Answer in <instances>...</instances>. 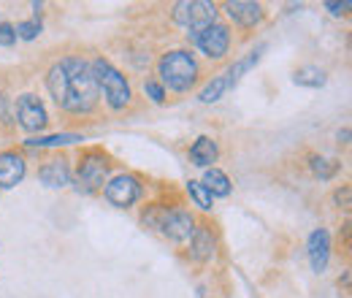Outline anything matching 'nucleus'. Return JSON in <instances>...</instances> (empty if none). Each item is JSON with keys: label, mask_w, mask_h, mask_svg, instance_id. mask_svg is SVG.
Masks as SVG:
<instances>
[{"label": "nucleus", "mask_w": 352, "mask_h": 298, "mask_svg": "<svg viewBox=\"0 0 352 298\" xmlns=\"http://www.w3.org/2000/svg\"><path fill=\"white\" fill-rule=\"evenodd\" d=\"M160 220L155 222V228L163 231V236H168L171 242H187L195 233V220L190 212L182 209H171V212H157Z\"/></svg>", "instance_id": "nucleus-5"}, {"label": "nucleus", "mask_w": 352, "mask_h": 298, "mask_svg": "<svg viewBox=\"0 0 352 298\" xmlns=\"http://www.w3.org/2000/svg\"><path fill=\"white\" fill-rule=\"evenodd\" d=\"M328 257H331V233L325 228H317L309 236V263L317 274H322L328 268Z\"/></svg>", "instance_id": "nucleus-10"}, {"label": "nucleus", "mask_w": 352, "mask_h": 298, "mask_svg": "<svg viewBox=\"0 0 352 298\" xmlns=\"http://www.w3.org/2000/svg\"><path fill=\"white\" fill-rule=\"evenodd\" d=\"M201 184H204V187L212 193V198H214V195L225 198V195L230 193V179H228V176H225L220 169H209V171H206Z\"/></svg>", "instance_id": "nucleus-16"}, {"label": "nucleus", "mask_w": 352, "mask_h": 298, "mask_svg": "<svg viewBox=\"0 0 352 298\" xmlns=\"http://www.w3.org/2000/svg\"><path fill=\"white\" fill-rule=\"evenodd\" d=\"M16 117L25 130H41L46 125V109L36 95H19L16 98Z\"/></svg>", "instance_id": "nucleus-8"}, {"label": "nucleus", "mask_w": 352, "mask_h": 298, "mask_svg": "<svg viewBox=\"0 0 352 298\" xmlns=\"http://www.w3.org/2000/svg\"><path fill=\"white\" fill-rule=\"evenodd\" d=\"M293 82L301 87H322L325 85V74L320 68H314V65H307V68H298L296 71Z\"/></svg>", "instance_id": "nucleus-19"}, {"label": "nucleus", "mask_w": 352, "mask_h": 298, "mask_svg": "<svg viewBox=\"0 0 352 298\" xmlns=\"http://www.w3.org/2000/svg\"><path fill=\"white\" fill-rule=\"evenodd\" d=\"M89 68H92L95 85H98V89H103L111 109H125L131 103V87L109 60H95V63H89Z\"/></svg>", "instance_id": "nucleus-3"}, {"label": "nucleus", "mask_w": 352, "mask_h": 298, "mask_svg": "<svg viewBox=\"0 0 352 298\" xmlns=\"http://www.w3.org/2000/svg\"><path fill=\"white\" fill-rule=\"evenodd\" d=\"M228 89H230L228 76H217V79H212L209 85L204 87V92H201V103H214V100H220Z\"/></svg>", "instance_id": "nucleus-20"}, {"label": "nucleus", "mask_w": 352, "mask_h": 298, "mask_svg": "<svg viewBox=\"0 0 352 298\" xmlns=\"http://www.w3.org/2000/svg\"><path fill=\"white\" fill-rule=\"evenodd\" d=\"M336 201H339V204H344V206H350V187L339 190V193H336Z\"/></svg>", "instance_id": "nucleus-27"}, {"label": "nucleus", "mask_w": 352, "mask_h": 298, "mask_svg": "<svg viewBox=\"0 0 352 298\" xmlns=\"http://www.w3.org/2000/svg\"><path fill=\"white\" fill-rule=\"evenodd\" d=\"M79 141L85 138L76 133H60V136H44V138H28L25 144L33 149H44V147H65V144H79Z\"/></svg>", "instance_id": "nucleus-17"}, {"label": "nucleus", "mask_w": 352, "mask_h": 298, "mask_svg": "<svg viewBox=\"0 0 352 298\" xmlns=\"http://www.w3.org/2000/svg\"><path fill=\"white\" fill-rule=\"evenodd\" d=\"M103 182H106V160L98 152H89L79 163V184L89 193V190L103 187Z\"/></svg>", "instance_id": "nucleus-9"}, {"label": "nucleus", "mask_w": 352, "mask_h": 298, "mask_svg": "<svg viewBox=\"0 0 352 298\" xmlns=\"http://www.w3.org/2000/svg\"><path fill=\"white\" fill-rule=\"evenodd\" d=\"M190 160H192L195 166H201V169L212 166V163L217 160V144H214L209 136H201V138L190 147Z\"/></svg>", "instance_id": "nucleus-13"}, {"label": "nucleus", "mask_w": 352, "mask_h": 298, "mask_svg": "<svg viewBox=\"0 0 352 298\" xmlns=\"http://www.w3.org/2000/svg\"><path fill=\"white\" fill-rule=\"evenodd\" d=\"M38 176H41V182H44L46 187H65V184L71 182V171L65 166V160H52V163H46L44 169L38 171Z\"/></svg>", "instance_id": "nucleus-15"}, {"label": "nucleus", "mask_w": 352, "mask_h": 298, "mask_svg": "<svg viewBox=\"0 0 352 298\" xmlns=\"http://www.w3.org/2000/svg\"><path fill=\"white\" fill-rule=\"evenodd\" d=\"M14 30H16V36H19V39L33 41V39L41 33V22H38V19H33V22H19Z\"/></svg>", "instance_id": "nucleus-23"}, {"label": "nucleus", "mask_w": 352, "mask_h": 298, "mask_svg": "<svg viewBox=\"0 0 352 298\" xmlns=\"http://www.w3.org/2000/svg\"><path fill=\"white\" fill-rule=\"evenodd\" d=\"M174 19L190 33H198L217 22V8L206 0H182L174 6Z\"/></svg>", "instance_id": "nucleus-4"}, {"label": "nucleus", "mask_w": 352, "mask_h": 298, "mask_svg": "<svg viewBox=\"0 0 352 298\" xmlns=\"http://www.w3.org/2000/svg\"><path fill=\"white\" fill-rule=\"evenodd\" d=\"M16 41V30L11 25H0V46H11Z\"/></svg>", "instance_id": "nucleus-25"}, {"label": "nucleus", "mask_w": 352, "mask_h": 298, "mask_svg": "<svg viewBox=\"0 0 352 298\" xmlns=\"http://www.w3.org/2000/svg\"><path fill=\"white\" fill-rule=\"evenodd\" d=\"M190 255L195 257V260H209V257L214 255V236H212V231L195 228V233L190 239Z\"/></svg>", "instance_id": "nucleus-14"}, {"label": "nucleus", "mask_w": 352, "mask_h": 298, "mask_svg": "<svg viewBox=\"0 0 352 298\" xmlns=\"http://www.w3.org/2000/svg\"><path fill=\"white\" fill-rule=\"evenodd\" d=\"M325 8L331 11V14H344V11H350V3H325Z\"/></svg>", "instance_id": "nucleus-26"}, {"label": "nucleus", "mask_w": 352, "mask_h": 298, "mask_svg": "<svg viewBox=\"0 0 352 298\" xmlns=\"http://www.w3.org/2000/svg\"><path fill=\"white\" fill-rule=\"evenodd\" d=\"M46 87L57 100V106H63L71 114H87L98 103V85H95L92 68L79 57H68L52 65Z\"/></svg>", "instance_id": "nucleus-1"}, {"label": "nucleus", "mask_w": 352, "mask_h": 298, "mask_svg": "<svg viewBox=\"0 0 352 298\" xmlns=\"http://www.w3.org/2000/svg\"><path fill=\"white\" fill-rule=\"evenodd\" d=\"M187 193H190V198L195 201V206H201L204 212L212 209V193H209L198 179H190V182H187Z\"/></svg>", "instance_id": "nucleus-21"}, {"label": "nucleus", "mask_w": 352, "mask_h": 298, "mask_svg": "<svg viewBox=\"0 0 352 298\" xmlns=\"http://www.w3.org/2000/svg\"><path fill=\"white\" fill-rule=\"evenodd\" d=\"M25 179V160L16 152H0V187H16Z\"/></svg>", "instance_id": "nucleus-12"}, {"label": "nucleus", "mask_w": 352, "mask_h": 298, "mask_svg": "<svg viewBox=\"0 0 352 298\" xmlns=\"http://www.w3.org/2000/svg\"><path fill=\"white\" fill-rule=\"evenodd\" d=\"M138 195H141V184H138V179L131 176V173H120V176H114V179L106 184V198H109V204H114V206H120V209L133 206V204L138 201Z\"/></svg>", "instance_id": "nucleus-6"}, {"label": "nucleus", "mask_w": 352, "mask_h": 298, "mask_svg": "<svg viewBox=\"0 0 352 298\" xmlns=\"http://www.w3.org/2000/svg\"><path fill=\"white\" fill-rule=\"evenodd\" d=\"M311 171H314L320 179H331V176L339 171V163H336V160H322V158H314V160H311Z\"/></svg>", "instance_id": "nucleus-22"}, {"label": "nucleus", "mask_w": 352, "mask_h": 298, "mask_svg": "<svg viewBox=\"0 0 352 298\" xmlns=\"http://www.w3.org/2000/svg\"><path fill=\"white\" fill-rule=\"evenodd\" d=\"M190 39L198 43V49L206 54V57H222L225 52H228V43H230V33H228V28L225 25H209V28H204V30H198V33H190Z\"/></svg>", "instance_id": "nucleus-7"}, {"label": "nucleus", "mask_w": 352, "mask_h": 298, "mask_svg": "<svg viewBox=\"0 0 352 298\" xmlns=\"http://www.w3.org/2000/svg\"><path fill=\"white\" fill-rule=\"evenodd\" d=\"M225 11H228V17H230L236 25H241V28H252V25H258V22L263 19L261 3H250V0H230V3L225 6Z\"/></svg>", "instance_id": "nucleus-11"}, {"label": "nucleus", "mask_w": 352, "mask_h": 298, "mask_svg": "<svg viewBox=\"0 0 352 298\" xmlns=\"http://www.w3.org/2000/svg\"><path fill=\"white\" fill-rule=\"evenodd\" d=\"M263 49L265 46H258V49H255V52H250L244 60H239L236 65H230V71H228V82H230V87L236 85V82H239V79H241V76H244V74H247V71L261 60V52H263Z\"/></svg>", "instance_id": "nucleus-18"}, {"label": "nucleus", "mask_w": 352, "mask_h": 298, "mask_svg": "<svg viewBox=\"0 0 352 298\" xmlns=\"http://www.w3.org/2000/svg\"><path fill=\"white\" fill-rule=\"evenodd\" d=\"M157 71H160V82L174 92H187L198 79V63L192 60L190 52H182V49L163 54Z\"/></svg>", "instance_id": "nucleus-2"}, {"label": "nucleus", "mask_w": 352, "mask_h": 298, "mask_svg": "<svg viewBox=\"0 0 352 298\" xmlns=\"http://www.w3.org/2000/svg\"><path fill=\"white\" fill-rule=\"evenodd\" d=\"M144 89L149 92V98L155 100V103H163V98H166V92H163V85H157V82H146Z\"/></svg>", "instance_id": "nucleus-24"}]
</instances>
